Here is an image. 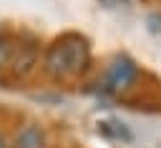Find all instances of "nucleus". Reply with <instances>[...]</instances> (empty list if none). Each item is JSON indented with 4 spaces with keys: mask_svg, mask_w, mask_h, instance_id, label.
I'll return each mask as SVG.
<instances>
[{
    "mask_svg": "<svg viewBox=\"0 0 161 148\" xmlns=\"http://www.w3.org/2000/svg\"><path fill=\"white\" fill-rule=\"evenodd\" d=\"M88 63H91V45L78 33H65L55 38L43 55V68L55 80H68L80 75L88 68Z\"/></svg>",
    "mask_w": 161,
    "mask_h": 148,
    "instance_id": "nucleus-1",
    "label": "nucleus"
},
{
    "mask_svg": "<svg viewBox=\"0 0 161 148\" xmlns=\"http://www.w3.org/2000/svg\"><path fill=\"white\" fill-rule=\"evenodd\" d=\"M138 78V68L128 55H116L103 70V90L108 93H126Z\"/></svg>",
    "mask_w": 161,
    "mask_h": 148,
    "instance_id": "nucleus-2",
    "label": "nucleus"
},
{
    "mask_svg": "<svg viewBox=\"0 0 161 148\" xmlns=\"http://www.w3.org/2000/svg\"><path fill=\"white\" fill-rule=\"evenodd\" d=\"M8 65L15 75H28L38 65V45L35 43H23L20 48H13Z\"/></svg>",
    "mask_w": 161,
    "mask_h": 148,
    "instance_id": "nucleus-3",
    "label": "nucleus"
},
{
    "mask_svg": "<svg viewBox=\"0 0 161 148\" xmlns=\"http://www.w3.org/2000/svg\"><path fill=\"white\" fill-rule=\"evenodd\" d=\"M10 148H45V133H43V128L35 125V123L23 125L15 133Z\"/></svg>",
    "mask_w": 161,
    "mask_h": 148,
    "instance_id": "nucleus-4",
    "label": "nucleus"
},
{
    "mask_svg": "<svg viewBox=\"0 0 161 148\" xmlns=\"http://www.w3.org/2000/svg\"><path fill=\"white\" fill-rule=\"evenodd\" d=\"M10 50H13V45H10L5 38H0V68L8 65V60H10Z\"/></svg>",
    "mask_w": 161,
    "mask_h": 148,
    "instance_id": "nucleus-5",
    "label": "nucleus"
},
{
    "mask_svg": "<svg viewBox=\"0 0 161 148\" xmlns=\"http://www.w3.org/2000/svg\"><path fill=\"white\" fill-rule=\"evenodd\" d=\"M0 148H10V145H8V140H5V135H3V133H0Z\"/></svg>",
    "mask_w": 161,
    "mask_h": 148,
    "instance_id": "nucleus-6",
    "label": "nucleus"
}]
</instances>
